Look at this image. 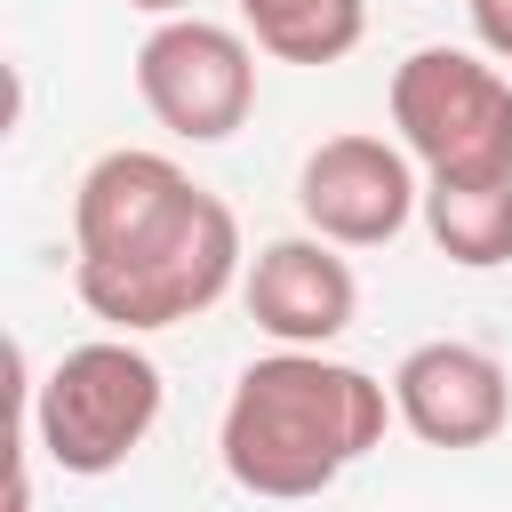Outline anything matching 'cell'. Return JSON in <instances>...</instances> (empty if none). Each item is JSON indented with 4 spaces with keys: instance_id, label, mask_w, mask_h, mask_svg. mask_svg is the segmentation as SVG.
Returning <instances> with one entry per match:
<instances>
[{
    "instance_id": "obj_1",
    "label": "cell",
    "mask_w": 512,
    "mask_h": 512,
    "mask_svg": "<svg viewBox=\"0 0 512 512\" xmlns=\"http://www.w3.org/2000/svg\"><path fill=\"white\" fill-rule=\"evenodd\" d=\"M392 424V384H376L352 360L328 352H264L232 376L216 456L232 488L264 504H304L328 496L368 448H384Z\"/></svg>"
},
{
    "instance_id": "obj_2",
    "label": "cell",
    "mask_w": 512,
    "mask_h": 512,
    "mask_svg": "<svg viewBox=\"0 0 512 512\" xmlns=\"http://www.w3.org/2000/svg\"><path fill=\"white\" fill-rule=\"evenodd\" d=\"M232 280H248V248H240V216H232L208 184H200L168 224H152L144 240L72 264V296H80L112 336L184 328V320H200L208 304H224Z\"/></svg>"
},
{
    "instance_id": "obj_3",
    "label": "cell",
    "mask_w": 512,
    "mask_h": 512,
    "mask_svg": "<svg viewBox=\"0 0 512 512\" xmlns=\"http://www.w3.org/2000/svg\"><path fill=\"white\" fill-rule=\"evenodd\" d=\"M16 384H24V432L32 448L64 472V480H104L120 472L152 424H160V360L136 336H88L72 344L48 376H32L24 344H16Z\"/></svg>"
},
{
    "instance_id": "obj_4",
    "label": "cell",
    "mask_w": 512,
    "mask_h": 512,
    "mask_svg": "<svg viewBox=\"0 0 512 512\" xmlns=\"http://www.w3.org/2000/svg\"><path fill=\"white\" fill-rule=\"evenodd\" d=\"M392 128L424 184L512 176V80L472 48H416L392 64Z\"/></svg>"
},
{
    "instance_id": "obj_5",
    "label": "cell",
    "mask_w": 512,
    "mask_h": 512,
    "mask_svg": "<svg viewBox=\"0 0 512 512\" xmlns=\"http://www.w3.org/2000/svg\"><path fill=\"white\" fill-rule=\"evenodd\" d=\"M136 96L176 144H224L256 112V40L216 16H168L136 48Z\"/></svg>"
},
{
    "instance_id": "obj_6",
    "label": "cell",
    "mask_w": 512,
    "mask_h": 512,
    "mask_svg": "<svg viewBox=\"0 0 512 512\" xmlns=\"http://www.w3.org/2000/svg\"><path fill=\"white\" fill-rule=\"evenodd\" d=\"M416 208H424L416 160L384 136H360V128L320 136L296 168V216L328 248H384V240L408 232Z\"/></svg>"
},
{
    "instance_id": "obj_7",
    "label": "cell",
    "mask_w": 512,
    "mask_h": 512,
    "mask_svg": "<svg viewBox=\"0 0 512 512\" xmlns=\"http://www.w3.org/2000/svg\"><path fill=\"white\" fill-rule=\"evenodd\" d=\"M240 304L272 336V352H328L360 312V280L320 232H288V240H264L248 256Z\"/></svg>"
},
{
    "instance_id": "obj_8",
    "label": "cell",
    "mask_w": 512,
    "mask_h": 512,
    "mask_svg": "<svg viewBox=\"0 0 512 512\" xmlns=\"http://www.w3.org/2000/svg\"><path fill=\"white\" fill-rule=\"evenodd\" d=\"M392 416L424 440V448H488L512 416V376L496 352L432 336L408 344L392 368Z\"/></svg>"
},
{
    "instance_id": "obj_9",
    "label": "cell",
    "mask_w": 512,
    "mask_h": 512,
    "mask_svg": "<svg viewBox=\"0 0 512 512\" xmlns=\"http://www.w3.org/2000/svg\"><path fill=\"white\" fill-rule=\"evenodd\" d=\"M424 232L448 264L496 272L512 264V176H472V184H424Z\"/></svg>"
},
{
    "instance_id": "obj_10",
    "label": "cell",
    "mask_w": 512,
    "mask_h": 512,
    "mask_svg": "<svg viewBox=\"0 0 512 512\" xmlns=\"http://www.w3.org/2000/svg\"><path fill=\"white\" fill-rule=\"evenodd\" d=\"M240 32L280 64H344L368 40V0H240Z\"/></svg>"
},
{
    "instance_id": "obj_11",
    "label": "cell",
    "mask_w": 512,
    "mask_h": 512,
    "mask_svg": "<svg viewBox=\"0 0 512 512\" xmlns=\"http://www.w3.org/2000/svg\"><path fill=\"white\" fill-rule=\"evenodd\" d=\"M464 8H472V40H480V56L512 64V0H464Z\"/></svg>"
},
{
    "instance_id": "obj_12",
    "label": "cell",
    "mask_w": 512,
    "mask_h": 512,
    "mask_svg": "<svg viewBox=\"0 0 512 512\" xmlns=\"http://www.w3.org/2000/svg\"><path fill=\"white\" fill-rule=\"evenodd\" d=\"M128 8H144V16H160V24H168V16H200L192 0H128Z\"/></svg>"
}]
</instances>
